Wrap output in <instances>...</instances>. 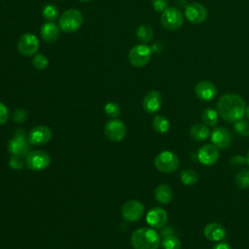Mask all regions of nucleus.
<instances>
[{
	"instance_id": "1",
	"label": "nucleus",
	"mask_w": 249,
	"mask_h": 249,
	"mask_svg": "<svg viewBox=\"0 0 249 249\" xmlns=\"http://www.w3.org/2000/svg\"><path fill=\"white\" fill-rule=\"evenodd\" d=\"M246 110L245 101L235 93H226L217 102V112L227 122L232 123L240 120Z\"/></svg>"
},
{
	"instance_id": "2",
	"label": "nucleus",
	"mask_w": 249,
	"mask_h": 249,
	"mask_svg": "<svg viewBox=\"0 0 249 249\" xmlns=\"http://www.w3.org/2000/svg\"><path fill=\"white\" fill-rule=\"evenodd\" d=\"M130 241L134 249H158L160 235L151 228H140L133 231Z\"/></svg>"
},
{
	"instance_id": "3",
	"label": "nucleus",
	"mask_w": 249,
	"mask_h": 249,
	"mask_svg": "<svg viewBox=\"0 0 249 249\" xmlns=\"http://www.w3.org/2000/svg\"><path fill=\"white\" fill-rule=\"evenodd\" d=\"M8 150L12 156L26 159L27 155L30 153V142L22 129H18L14 137L9 140Z\"/></svg>"
},
{
	"instance_id": "4",
	"label": "nucleus",
	"mask_w": 249,
	"mask_h": 249,
	"mask_svg": "<svg viewBox=\"0 0 249 249\" xmlns=\"http://www.w3.org/2000/svg\"><path fill=\"white\" fill-rule=\"evenodd\" d=\"M84 18L80 11L76 9L66 10L59 18V27L67 33L77 31L83 24Z\"/></svg>"
},
{
	"instance_id": "5",
	"label": "nucleus",
	"mask_w": 249,
	"mask_h": 249,
	"mask_svg": "<svg viewBox=\"0 0 249 249\" xmlns=\"http://www.w3.org/2000/svg\"><path fill=\"white\" fill-rule=\"evenodd\" d=\"M156 168L163 173H171L178 169L179 159L171 151L160 152L154 160Z\"/></svg>"
},
{
	"instance_id": "6",
	"label": "nucleus",
	"mask_w": 249,
	"mask_h": 249,
	"mask_svg": "<svg viewBox=\"0 0 249 249\" xmlns=\"http://www.w3.org/2000/svg\"><path fill=\"white\" fill-rule=\"evenodd\" d=\"M160 22L165 29L173 31L184 23V15L176 7H167L160 16Z\"/></svg>"
},
{
	"instance_id": "7",
	"label": "nucleus",
	"mask_w": 249,
	"mask_h": 249,
	"mask_svg": "<svg viewBox=\"0 0 249 249\" xmlns=\"http://www.w3.org/2000/svg\"><path fill=\"white\" fill-rule=\"evenodd\" d=\"M152 57L151 48L144 44L135 45L128 53V61L134 67L140 68L147 65Z\"/></svg>"
},
{
	"instance_id": "8",
	"label": "nucleus",
	"mask_w": 249,
	"mask_h": 249,
	"mask_svg": "<svg viewBox=\"0 0 249 249\" xmlns=\"http://www.w3.org/2000/svg\"><path fill=\"white\" fill-rule=\"evenodd\" d=\"M51 163L50 156L41 150H35L30 152L25 160V164L28 169L39 171L47 168Z\"/></svg>"
},
{
	"instance_id": "9",
	"label": "nucleus",
	"mask_w": 249,
	"mask_h": 249,
	"mask_svg": "<svg viewBox=\"0 0 249 249\" xmlns=\"http://www.w3.org/2000/svg\"><path fill=\"white\" fill-rule=\"evenodd\" d=\"M39 49V41L32 33L22 34L18 41V50L24 56L35 55Z\"/></svg>"
},
{
	"instance_id": "10",
	"label": "nucleus",
	"mask_w": 249,
	"mask_h": 249,
	"mask_svg": "<svg viewBox=\"0 0 249 249\" xmlns=\"http://www.w3.org/2000/svg\"><path fill=\"white\" fill-rule=\"evenodd\" d=\"M207 9L200 3L193 2L186 6L185 17L187 19L194 24H199L205 21L207 18Z\"/></svg>"
},
{
	"instance_id": "11",
	"label": "nucleus",
	"mask_w": 249,
	"mask_h": 249,
	"mask_svg": "<svg viewBox=\"0 0 249 249\" xmlns=\"http://www.w3.org/2000/svg\"><path fill=\"white\" fill-rule=\"evenodd\" d=\"M104 133L108 139L118 142L124 138L126 134V128L122 121L111 120L106 123L104 126Z\"/></svg>"
},
{
	"instance_id": "12",
	"label": "nucleus",
	"mask_w": 249,
	"mask_h": 249,
	"mask_svg": "<svg viewBox=\"0 0 249 249\" xmlns=\"http://www.w3.org/2000/svg\"><path fill=\"white\" fill-rule=\"evenodd\" d=\"M145 211L144 205L138 200H128L122 208V215L124 220L128 222H135L139 220Z\"/></svg>"
},
{
	"instance_id": "13",
	"label": "nucleus",
	"mask_w": 249,
	"mask_h": 249,
	"mask_svg": "<svg viewBox=\"0 0 249 249\" xmlns=\"http://www.w3.org/2000/svg\"><path fill=\"white\" fill-rule=\"evenodd\" d=\"M218 148L213 144H205L197 151V160L204 165H212L219 160Z\"/></svg>"
},
{
	"instance_id": "14",
	"label": "nucleus",
	"mask_w": 249,
	"mask_h": 249,
	"mask_svg": "<svg viewBox=\"0 0 249 249\" xmlns=\"http://www.w3.org/2000/svg\"><path fill=\"white\" fill-rule=\"evenodd\" d=\"M27 137L32 145H44L52 139V130L46 125H37L30 130Z\"/></svg>"
},
{
	"instance_id": "15",
	"label": "nucleus",
	"mask_w": 249,
	"mask_h": 249,
	"mask_svg": "<svg viewBox=\"0 0 249 249\" xmlns=\"http://www.w3.org/2000/svg\"><path fill=\"white\" fill-rule=\"evenodd\" d=\"M168 216L167 212L161 207H154L147 213L146 221L154 229H161L165 226Z\"/></svg>"
},
{
	"instance_id": "16",
	"label": "nucleus",
	"mask_w": 249,
	"mask_h": 249,
	"mask_svg": "<svg viewBox=\"0 0 249 249\" xmlns=\"http://www.w3.org/2000/svg\"><path fill=\"white\" fill-rule=\"evenodd\" d=\"M196 95L202 101H210L217 95V88L210 81H200L195 87Z\"/></svg>"
},
{
	"instance_id": "17",
	"label": "nucleus",
	"mask_w": 249,
	"mask_h": 249,
	"mask_svg": "<svg viewBox=\"0 0 249 249\" xmlns=\"http://www.w3.org/2000/svg\"><path fill=\"white\" fill-rule=\"evenodd\" d=\"M210 135H211L210 137H211L212 144L215 145L218 149H226L231 143V132L223 126L215 127L212 130Z\"/></svg>"
},
{
	"instance_id": "18",
	"label": "nucleus",
	"mask_w": 249,
	"mask_h": 249,
	"mask_svg": "<svg viewBox=\"0 0 249 249\" xmlns=\"http://www.w3.org/2000/svg\"><path fill=\"white\" fill-rule=\"evenodd\" d=\"M162 104V97L160 91L158 90H150L148 91L143 98V109L149 113H156L159 111Z\"/></svg>"
},
{
	"instance_id": "19",
	"label": "nucleus",
	"mask_w": 249,
	"mask_h": 249,
	"mask_svg": "<svg viewBox=\"0 0 249 249\" xmlns=\"http://www.w3.org/2000/svg\"><path fill=\"white\" fill-rule=\"evenodd\" d=\"M203 234L210 241H220L225 238L226 230L221 224L211 222L204 227Z\"/></svg>"
},
{
	"instance_id": "20",
	"label": "nucleus",
	"mask_w": 249,
	"mask_h": 249,
	"mask_svg": "<svg viewBox=\"0 0 249 249\" xmlns=\"http://www.w3.org/2000/svg\"><path fill=\"white\" fill-rule=\"evenodd\" d=\"M41 37L43 38L44 41L48 42V43H53L54 41H56L58 35H59V29L58 26L53 23V22H46L45 24H43V26L41 27Z\"/></svg>"
},
{
	"instance_id": "21",
	"label": "nucleus",
	"mask_w": 249,
	"mask_h": 249,
	"mask_svg": "<svg viewBox=\"0 0 249 249\" xmlns=\"http://www.w3.org/2000/svg\"><path fill=\"white\" fill-rule=\"evenodd\" d=\"M172 189L166 184H160L155 190V198L160 204H167L172 200Z\"/></svg>"
},
{
	"instance_id": "22",
	"label": "nucleus",
	"mask_w": 249,
	"mask_h": 249,
	"mask_svg": "<svg viewBox=\"0 0 249 249\" xmlns=\"http://www.w3.org/2000/svg\"><path fill=\"white\" fill-rule=\"evenodd\" d=\"M190 135L196 141H203L210 136V129L206 124L197 123L191 126Z\"/></svg>"
},
{
	"instance_id": "23",
	"label": "nucleus",
	"mask_w": 249,
	"mask_h": 249,
	"mask_svg": "<svg viewBox=\"0 0 249 249\" xmlns=\"http://www.w3.org/2000/svg\"><path fill=\"white\" fill-rule=\"evenodd\" d=\"M152 125H153V128L159 133H165L169 130V127H170V124L168 120L165 117L160 115H157L154 117Z\"/></svg>"
},
{
	"instance_id": "24",
	"label": "nucleus",
	"mask_w": 249,
	"mask_h": 249,
	"mask_svg": "<svg viewBox=\"0 0 249 249\" xmlns=\"http://www.w3.org/2000/svg\"><path fill=\"white\" fill-rule=\"evenodd\" d=\"M234 183L237 188L245 190L249 188V168H241L234 176Z\"/></svg>"
},
{
	"instance_id": "25",
	"label": "nucleus",
	"mask_w": 249,
	"mask_h": 249,
	"mask_svg": "<svg viewBox=\"0 0 249 249\" xmlns=\"http://www.w3.org/2000/svg\"><path fill=\"white\" fill-rule=\"evenodd\" d=\"M218 112L213 108H206L201 114V119L207 126H216L218 123Z\"/></svg>"
},
{
	"instance_id": "26",
	"label": "nucleus",
	"mask_w": 249,
	"mask_h": 249,
	"mask_svg": "<svg viewBox=\"0 0 249 249\" xmlns=\"http://www.w3.org/2000/svg\"><path fill=\"white\" fill-rule=\"evenodd\" d=\"M180 180L184 185L192 186L198 181V174L193 169H183L180 172Z\"/></svg>"
},
{
	"instance_id": "27",
	"label": "nucleus",
	"mask_w": 249,
	"mask_h": 249,
	"mask_svg": "<svg viewBox=\"0 0 249 249\" xmlns=\"http://www.w3.org/2000/svg\"><path fill=\"white\" fill-rule=\"evenodd\" d=\"M137 38L144 43L150 42L154 38V31L153 28L148 24H141L136 31Z\"/></svg>"
},
{
	"instance_id": "28",
	"label": "nucleus",
	"mask_w": 249,
	"mask_h": 249,
	"mask_svg": "<svg viewBox=\"0 0 249 249\" xmlns=\"http://www.w3.org/2000/svg\"><path fill=\"white\" fill-rule=\"evenodd\" d=\"M160 246L162 249H181V241L175 234H170L162 237Z\"/></svg>"
},
{
	"instance_id": "29",
	"label": "nucleus",
	"mask_w": 249,
	"mask_h": 249,
	"mask_svg": "<svg viewBox=\"0 0 249 249\" xmlns=\"http://www.w3.org/2000/svg\"><path fill=\"white\" fill-rule=\"evenodd\" d=\"M42 13H43V17L50 21L56 19L58 17V9L53 4H47L44 7Z\"/></svg>"
},
{
	"instance_id": "30",
	"label": "nucleus",
	"mask_w": 249,
	"mask_h": 249,
	"mask_svg": "<svg viewBox=\"0 0 249 249\" xmlns=\"http://www.w3.org/2000/svg\"><path fill=\"white\" fill-rule=\"evenodd\" d=\"M234 130L236 133L242 136L249 135V122L246 120H238L234 124Z\"/></svg>"
},
{
	"instance_id": "31",
	"label": "nucleus",
	"mask_w": 249,
	"mask_h": 249,
	"mask_svg": "<svg viewBox=\"0 0 249 249\" xmlns=\"http://www.w3.org/2000/svg\"><path fill=\"white\" fill-rule=\"evenodd\" d=\"M32 64L36 69L44 70L48 66L49 60L44 54H35L32 59Z\"/></svg>"
},
{
	"instance_id": "32",
	"label": "nucleus",
	"mask_w": 249,
	"mask_h": 249,
	"mask_svg": "<svg viewBox=\"0 0 249 249\" xmlns=\"http://www.w3.org/2000/svg\"><path fill=\"white\" fill-rule=\"evenodd\" d=\"M104 111L110 118H117L121 113V108L115 102H108L104 107Z\"/></svg>"
},
{
	"instance_id": "33",
	"label": "nucleus",
	"mask_w": 249,
	"mask_h": 249,
	"mask_svg": "<svg viewBox=\"0 0 249 249\" xmlns=\"http://www.w3.org/2000/svg\"><path fill=\"white\" fill-rule=\"evenodd\" d=\"M9 165L12 169H15V170H20L24 167V161H23V159L19 158V157H15L13 156L10 160H9Z\"/></svg>"
},
{
	"instance_id": "34",
	"label": "nucleus",
	"mask_w": 249,
	"mask_h": 249,
	"mask_svg": "<svg viewBox=\"0 0 249 249\" xmlns=\"http://www.w3.org/2000/svg\"><path fill=\"white\" fill-rule=\"evenodd\" d=\"M28 117V113L26 110L19 108L15 110L14 114H13V119L16 123H23Z\"/></svg>"
},
{
	"instance_id": "35",
	"label": "nucleus",
	"mask_w": 249,
	"mask_h": 249,
	"mask_svg": "<svg viewBox=\"0 0 249 249\" xmlns=\"http://www.w3.org/2000/svg\"><path fill=\"white\" fill-rule=\"evenodd\" d=\"M9 109L7 108V106L0 101V124H6L7 121L9 120Z\"/></svg>"
},
{
	"instance_id": "36",
	"label": "nucleus",
	"mask_w": 249,
	"mask_h": 249,
	"mask_svg": "<svg viewBox=\"0 0 249 249\" xmlns=\"http://www.w3.org/2000/svg\"><path fill=\"white\" fill-rule=\"evenodd\" d=\"M153 8L157 12H163L168 7V0H153Z\"/></svg>"
},
{
	"instance_id": "37",
	"label": "nucleus",
	"mask_w": 249,
	"mask_h": 249,
	"mask_svg": "<svg viewBox=\"0 0 249 249\" xmlns=\"http://www.w3.org/2000/svg\"><path fill=\"white\" fill-rule=\"evenodd\" d=\"M246 163V158L241 156H233L230 159V164L231 166H240Z\"/></svg>"
},
{
	"instance_id": "38",
	"label": "nucleus",
	"mask_w": 249,
	"mask_h": 249,
	"mask_svg": "<svg viewBox=\"0 0 249 249\" xmlns=\"http://www.w3.org/2000/svg\"><path fill=\"white\" fill-rule=\"evenodd\" d=\"M163 49H164V46H163V44H162L161 42H156V43H154V44L151 46V51H152V53H156V54L160 53L163 51Z\"/></svg>"
},
{
	"instance_id": "39",
	"label": "nucleus",
	"mask_w": 249,
	"mask_h": 249,
	"mask_svg": "<svg viewBox=\"0 0 249 249\" xmlns=\"http://www.w3.org/2000/svg\"><path fill=\"white\" fill-rule=\"evenodd\" d=\"M161 232L160 235H161L162 237L163 236H166V235H170V234H175V230L173 227L169 226V227H165V228H161Z\"/></svg>"
},
{
	"instance_id": "40",
	"label": "nucleus",
	"mask_w": 249,
	"mask_h": 249,
	"mask_svg": "<svg viewBox=\"0 0 249 249\" xmlns=\"http://www.w3.org/2000/svg\"><path fill=\"white\" fill-rule=\"evenodd\" d=\"M211 249H232V248H231V246L229 243L222 242V243L215 244Z\"/></svg>"
},
{
	"instance_id": "41",
	"label": "nucleus",
	"mask_w": 249,
	"mask_h": 249,
	"mask_svg": "<svg viewBox=\"0 0 249 249\" xmlns=\"http://www.w3.org/2000/svg\"><path fill=\"white\" fill-rule=\"evenodd\" d=\"M245 114H246V116H247V118H248V120H249V105L246 107V110H245Z\"/></svg>"
},
{
	"instance_id": "42",
	"label": "nucleus",
	"mask_w": 249,
	"mask_h": 249,
	"mask_svg": "<svg viewBox=\"0 0 249 249\" xmlns=\"http://www.w3.org/2000/svg\"><path fill=\"white\" fill-rule=\"evenodd\" d=\"M246 162L249 164V150H248L247 155H246Z\"/></svg>"
},
{
	"instance_id": "43",
	"label": "nucleus",
	"mask_w": 249,
	"mask_h": 249,
	"mask_svg": "<svg viewBox=\"0 0 249 249\" xmlns=\"http://www.w3.org/2000/svg\"><path fill=\"white\" fill-rule=\"evenodd\" d=\"M80 1H82V2H89V1H90V0H80Z\"/></svg>"
}]
</instances>
